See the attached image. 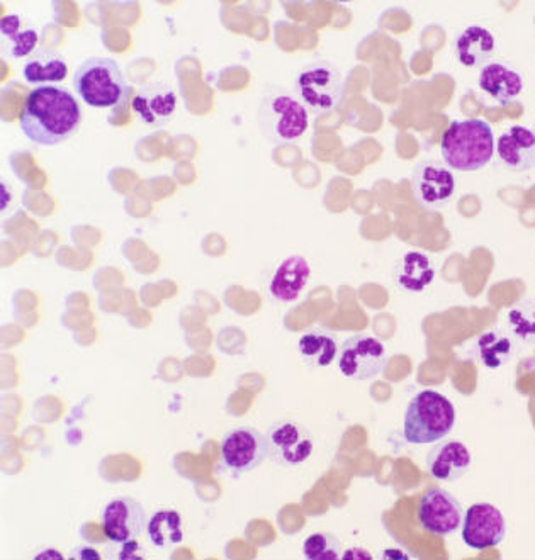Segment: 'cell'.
Here are the masks:
<instances>
[{
	"label": "cell",
	"instance_id": "44dd1931",
	"mask_svg": "<svg viewBox=\"0 0 535 560\" xmlns=\"http://www.w3.org/2000/svg\"><path fill=\"white\" fill-rule=\"evenodd\" d=\"M67 73H69L67 61L50 49H42L31 55L23 67V77L26 82L38 88L61 82Z\"/></svg>",
	"mask_w": 535,
	"mask_h": 560
},
{
	"label": "cell",
	"instance_id": "f1b7e54d",
	"mask_svg": "<svg viewBox=\"0 0 535 560\" xmlns=\"http://www.w3.org/2000/svg\"><path fill=\"white\" fill-rule=\"evenodd\" d=\"M534 133H535V125H534Z\"/></svg>",
	"mask_w": 535,
	"mask_h": 560
},
{
	"label": "cell",
	"instance_id": "e0dca14e",
	"mask_svg": "<svg viewBox=\"0 0 535 560\" xmlns=\"http://www.w3.org/2000/svg\"><path fill=\"white\" fill-rule=\"evenodd\" d=\"M177 109V95L165 84H150L138 91L133 113L149 126H164Z\"/></svg>",
	"mask_w": 535,
	"mask_h": 560
},
{
	"label": "cell",
	"instance_id": "7402d4cb",
	"mask_svg": "<svg viewBox=\"0 0 535 560\" xmlns=\"http://www.w3.org/2000/svg\"><path fill=\"white\" fill-rule=\"evenodd\" d=\"M513 340L500 329H490L479 335L475 345V355L478 357L481 365L491 371L503 368L509 364L513 357Z\"/></svg>",
	"mask_w": 535,
	"mask_h": 560
},
{
	"label": "cell",
	"instance_id": "6da1fadb",
	"mask_svg": "<svg viewBox=\"0 0 535 560\" xmlns=\"http://www.w3.org/2000/svg\"><path fill=\"white\" fill-rule=\"evenodd\" d=\"M82 125V109L72 92L57 85L33 89L24 101L20 126L24 137L39 147L70 140Z\"/></svg>",
	"mask_w": 535,
	"mask_h": 560
},
{
	"label": "cell",
	"instance_id": "9a60e30c",
	"mask_svg": "<svg viewBox=\"0 0 535 560\" xmlns=\"http://www.w3.org/2000/svg\"><path fill=\"white\" fill-rule=\"evenodd\" d=\"M472 463V452L460 440L437 443L427 454V469L435 481L441 482L457 481L469 470Z\"/></svg>",
	"mask_w": 535,
	"mask_h": 560
},
{
	"label": "cell",
	"instance_id": "9c48e42d",
	"mask_svg": "<svg viewBox=\"0 0 535 560\" xmlns=\"http://www.w3.org/2000/svg\"><path fill=\"white\" fill-rule=\"evenodd\" d=\"M266 439L269 458L279 466H301L315 451L312 432L298 421L282 420L270 424Z\"/></svg>",
	"mask_w": 535,
	"mask_h": 560
},
{
	"label": "cell",
	"instance_id": "5b68a950",
	"mask_svg": "<svg viewBox=\"0 0 535 560\" xmlns=\"http://www.w3.org/2000/svg\"><path fill=\"white\" fill-rule=\"evenodd\" d=\"M73 89L88 106L109 109L123 103L129 88L118 61L92 57L82 61L73 73Z\"/></svg>",
	"mask_w": 535,
	"mask_h": 560
},
{
	"label": "cell",
	"instance_id": "52a82bcc",
	"mask_svg": "<svg viewBox=\"0 0 535 560\" xmlns=\"http://www.w3.org/2000/svg\"><path fill=\"white\" fill-rule=\"evenodd\" d=\"M386 360L383 341L371 335H353L338 350L337 365L350 381H371L383 372Z\"/></svg>",
	"mask_w": 535,
	"mask_h": 560
},
{
	"label": "cell",
	"instance_id": "2e32d148",
	"mask_svg": "<svg viewBox=\"0 0 535 560\" xmlns=\"http://www.w3.org/2000/svg\"><path fill=\"white\" fill-rule=\"evenodd\" d=\"M312 267L303 255H291L276 267L270 277L269 292L279 303H294L306 288Z\"/></svg>",
	"mask_w": 535,
	"mask_h": 560
},
{
	"label": "cell",
	"instance_id": "ac0fdd59",
	"mask_svg": "<svg viewBox=\"0 0 535 560\" xmlns=\"http://www.w3.org/2000/svg\"><path fill=\"white\" fill-rule=\"evenodd\" d=\"M478 85L495 103L507 104L524 92L525 84L521 72L503 61H491L479 70Z\"/></svg>",
	"mask_w": 535,
	"mask_h": 560
},
{
	"label": "cell",
	"instance_id": "83f0119b",
	"mask_svg": "<svg viewBox=\"0 0 535 560\" xmlns=\"http://www.w3.org/2000/svg\"><path fill=\"white\" fill-rule=\"evenodd\" d=\"M342 559H372V556L364 549H350L342 553Z\"/></svg>",
	"mask_w": 535,
	"mask_h": 560
},
{
	"label": "cell",
	"instance_id": "7a4b0ae2",
	"mask_svg": "<svg viewBox=\"0 0 535 560\" xmlns=\"http://www.w3.org/2000/svg\"><path fill=\"white\" fill-rule=\"evenodd\" d=\"M495 135L485 119H461L451 122L441 140L445 167L456 172H478L493 160Z\"/></svg>",
	"mask_w": 535,
	"mask_h": 560
},
{
	"label": "cell",
	"instance_id": "cb8c5ba5",
	"mask_svg": "<svg viewBox=\"0 0 535 560\" xmlns=\"http://www.w3.org/2000/svg\"><path fill=\"white\" fill-rule=\"evenodd\" d=\"M147 535L159 549H168L184 540L183 516L174 510H160L147 523Z\"/></svg>",
	"mask_w": 535,
	"mask_h": 560
},
{
	"label": "cell",
	"instance_id": "ba28073f",
	"mask_svg": "<svg viewBox=\"0 0 535 560\" xmlns=\"http://www.w3.org/2000/svg\"><path fill=\"white\" fill-rule=\"evenodd\" d=\"M269 458L266 433L252 427L230 430L221 442V466L232 474H247Z\"/></svg>",
	"mask_w": 535,
	"mask_h": 560
},
{
	"label": "cell",
	"instance_id": "8fae6325",
	"mask_svg": "<svg viewBox=\"0 0 535 560\" xmlns=\"http://www.w3.org/2000/svg\"><path fill=\"white\" fill-rule=\"evenodd\" d=\"M505 516L497 506L476 503L467 508L463 520V540L469 549H493L505 540Z\"/></svg>",
	"mask_w": 535,
	"mask_h": 560
},
{
	"label": "cell",
	"instance_id": "603a6c76",
	"mask_svg": "<svg viewBox=\"0 0 535 560\" xmlns=\"http://www.w3.org/2000/svg\"><path fill=\"white\" fill-rule=\"evenodd\" d=\"M338 343L335 337L325 331H307L298 341V352L304 364L313 369H323L332 365L338 357Z\"/></svg>",
	"mask_w": 535,
	"mask_h": 560
},
{
	"label": "cell",
	"instance_id": "3957f363",
	"mask_svg": "<svg viewBox=\"0 0 535 560\" xmlns=\"http://www.w3.org/2000/svg\"><path fill=\"white\" fill-rule=\"evenodd\" d=\"M456 424V408L437 390H421L411 399L403 421V439L410 445H427L444 440Z\"/></svg>",
	"mask_w": 535,
	"mask_h": 560
},
{
	"label": "cell",
	"instance_id": "30bf717a",
	"mask_svg": "<svg viewBox=\"0 0 535 560\" xmlns=\"http://www.w3.org/2000/svg\"><path fill=\"white\" fill-rule=\"evenodd\" d=\"M463 520V506L447 489H429L418 504V522L429 534L447 537L457 532Z\"/></svg>",
	"mask_w": 535,
	"mask_h": 560
},
{
	"label": "cell",
	"instance_id": "277c9868",
	"mask_svg": "<svg viewBox=\"0 0 535 560\" xmlns=\"http://www.w3.org/2000/svg\"><path fill=\"white\" fill-rule=\"evenodd\" d=\"M257 122L270 143H294L307 131L310 110L293 92L274 88L264 92L258 104Z\"/></svg>",
	"mask_w": 535,
	"mask_h": 560
},
{
	"label": "cell",
	"instance_id": "8992f818",
	"mask_svg": "<svg viewBox=\"0 0 535 560\" xmlns=\"http://www.w3.org/2000/svg\"><path fill=\"white\" fill-rule=\"evenodd\" d=\"M294 94L310 113L328 114L337 109L346 94V77L328 61H315L300 70Z\"/></svg>",
	"mask_w": 535,
	"mask_h": 560
},
{
	"label": "cell",
	"instance_id": "ffe728a7",
	"mask_svg": "<svg viewBox=\"0 0 535 560\" xmlns=\"http://www.w3.org/2000/svg\"><path fill=\"white\" fill-rule=\"evenodd\" d=\"M393 276L399 289L418 294L432 284L435 279V269L429 255L421 252H407L396 261Z\"/></svg>",
	"mask_w": 535,
	"mask_h": 560
},
{
	"label": "cell",
	"instance_id": "d4e9b609",
	"mask_svg": "<svg viewBox=\"0 0 535 560\" xmlns=\"http://www.w3.org/2000/svg\"><path fill=\"white\" fill-rule=\"evenodd\" d=\"M0 33L11 39V55L14 58L30 57L38 45V33L35 27L21 20L20 15L2 18Z\"/></svg>",
	"mask_w": 535,
	"mask_h": 560
},
{
	"label": "cell",
	"instance_id": "d6986e66",
	"mask_svg": "<svg viewBox=\"0 0 535 560\" xmlns=\"http://www.w3.org/2000/svg\"><path fill=\"white\" fill-rule=\"evenodd\" d=\"M497 39L490 30L482 26H469L461 31L454 39V57L466 69H482L491 63Z\"/></svg>",
	"mask_w": 535,
	"mask_h": 560
},
{
	"label": "cell",
	"instance_id": "7c38bea8",
	"mask_svg": "<svg viewBox=\"0 0 535 560\" xmlns=\"http://www.w3.org/2000/svg\"><path fill=\"white\" fill-rule=\"evenodd\" d=\"M103 530L111 541L119 546L138 541L141 534L147 530L144 508L135 498H115L104 508Z\"/></svg>",
	"mask_w": 535,
	"mask_h": 560
},
{
	"label": "cell",
	"instance_id": "4fadbf2b",
	"mask_svg": "<svg viewBox=\"0 0 535 560\" xmlns=\"http://www.w3.org/2000/svg\"><path fill=\"white\" fill-rule=\"evenodd\" d=\"M415 199L426 209H441L456 194V177L451 168L435 162L418 163L411 177Z\"/></svg>",
	"mask_w": 535,
	"mask_h": 560
},
{
	"label": "cell",
	"instance_id": "5bb4252c",
	"mask_svg": "<svg viewBox=\"0 0 535 560\" xmlns=\"http://www.w3.org/2000/svg\"><path fill=\"white\" fill-rule=\"evenodd\" d=\"M495 152L507 171L516 174L532 171L535 167L534 129L521 125L512 126L498 138Z\"/></svg>",
	"mask_w": 535,
	"mask_h": 560
},
{
	"label": "cell",
	"instance_id": "484cf974",
	"mask_svg": "<svg viewBox=\"0 0 535 560\" xmlns=\"http://www.w3.org/2000/svg\"><path fill=\"white\" fill-rule=\"evenodd\" d=\"M507 325L513 338L525 345H535V300L513 304L507 313Z\"/></svg>",
	"mask_w": 535,
	"mask_h": 560
},
{
	"label": "cell",
	"instance_id": "4316f807",
	"mask_svg": "<svg viewBox=\"0 0 535 560\" xmlns=\"http://www.w3.org/2000/svg\"><path fill=\"white\" fill-rule=\"evenodd\" d=\"M303 556L307 560H338L342 559V546L335 535L316 532L304 540Z\"/></svg>",
	"mask_w": 535,
	"mask_h": 560
}]
</instances>
